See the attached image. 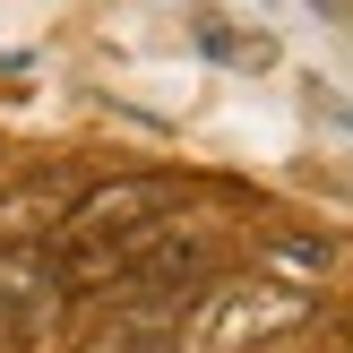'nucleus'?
<instances>
[{"instance_id":"obj_1","label":"nucleus","mask_w":353,"mask_h":353,"mask_svg":"<svg viewBox=\"0 0 353 353\" xmlns=\"http://www.w3.org/2000/svg\"><path fill=\"white\" fill-rule=\"evenodd\" d=\"M181 216V181L172 172H121V181L78 190V207L61 216V241H95V233H138V224Z\"/></svg>"},{"instance_id":"obj_2","label":"nucleus","mask_w":353,"mask_h":353,"mask_svg":"<svg viewBox=\"0 0 353 353\" xmlns=\"http://www.w3.org/2000/svg\"><path fill=\"white\" fill-rule=\"evenodd\" d=\"M207 345L233 353L250 336H276V327H302L310 319V293H285V285H207Z\"/></svg>"},{"instance_id":"obj_3","label":"nucleus","mask_w":353,"mask_h":353,"mask_svg":"<svg viewBox=\"0 0 353 353\" xmlns=\"http://www.w3.org/2000/svg\"><path fill=\"white\" fill-rule=\"evenodd\" d=\"M78 207V181L69 172H26V181L0 190V250H17V241L34 233H61V216Z\"/></svg>"},{"instance_id":"obj_4","label":"nucleus","mask_w":353,"mask_h":353,"mask_svg":"<svg viewBox=\"0 0 353 353\" xmlns=\"http://www.w3.org/2000/svg\"><path fill=\"white\" fill-rule=\"evenodd\" d=\"M259 268H268L285 293H310L327 268H336V241H319V233H268L259 241Z\"/></svg>"},{"instance_id":"obj_5","label":"nucleus","mask_w":353,"mask_h":353,"mask_svg":"<svg viewBox=\"0 0 353 353\" xmlns=\"http://www.w3.org/2000/svg\"><path fill=\"white\" fill-rule=\"evenodd\" d=\"M43 293H52V259L34 250V241L0 250V319H26V310H43Z\"/></svg>"},{"instance_id":"obj_6","label":"nucleus","mask_w":353,"mask_h":353,"mask_svg":"<svg viewBox=\"0 0 353 353\" xmlns=\"http://www.w3.org/2000/svg\"><path fill=\"white\" fill-rule=\"evenodd\" d=\"M181 327L190 319H138V310H112V336L95 353H181Z\"/></svg>"},{"instance_id":"obj_7","label":"nucleus","mask_w":353,"mask_h":353,"mask_svg":"<svg viewBox=\"0 0 353 353\" xmlns=\"http://www.w3.org/2000/svg\"><path fill=\"white\" fill-rule=\"evenodd\" d=\"M345 353H353V319H345Z\"/></svg>"}]
</instances>
